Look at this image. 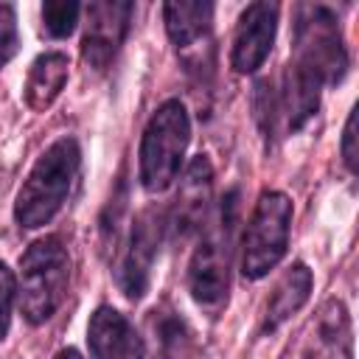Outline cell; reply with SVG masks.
<instances>
[{
	"mask_svg": "<svg viewBox=\"0 0 359 359\" xmlns=\"http://www.w3.org/2000/svg\"><path fill=\"white\" fill-rule=\"evenodd\" d=\"M238 213V191L233 188L219 202L216 213L202 224L199 244L188 264V292L199 309L216 317L227 303L230 261H233V230Z\"/></svg>",
	"mask_w": 359,
	"mask_h": 359,
	"instance_id": "obj_1",
	"label": "cell"
},
{
	"mask_svg": "<svg viewBox=\"0 0 359 359\" xmlns=\"http://www.w3.org/2000/svg\"><path fill=\"white\" fill-rule=\"evenodd\" d=\"M79 160L81 151L73 137H62L45 149L14 202V219L22 227H42L59 213L79 174Z\"/></svg>",
	"mask_w": 359,
	"mask_h": 359,
	"instance_id": "obj_2",
	"label": "cell"
},
{
	"mask_svg": "<svg viewBox=\"0 0 359 359\" xmlns=\"http://www.w3.org/2000/svg\"><path fill=\"white\" fill-rule=\"evenodd\" d=\"M70 258L59 238L34 241L20 258V309L31 325H39L56 314L67 294Z\"/></svg>",
	"mask_w": 359,
	"mask_h": 359,
	"instance_id": "obj_3",
	"label": "cell"
},
{
	"mask_svg": "<svg viewBox=\"0 0 359 359\" xmlns=\"http://www.w3.org/2000/svg\"><path fill=\"white\" fill-rule=\"evenodd\" d=\"M320 90L323 84L294 62L283 67L278 81H261L255 87V118L261 132L266 137H280L306 126L320 107Z\"/></svg>",
	"mask_w": 359,
	"mask_h": 359,
	"instance_id": "obj_4",
	"label": "cell"
},
{
	"mask_svg": "<svg viewBox=\"0 0 359 359\" xmlns=\"http://www.w3.org/2000/svg\"><path fill=\"white\" fill-rule=\"evenodd\" d=\"M191 140V121L180 101H165L146 123L140 140V182L149 194L165 191L182 165Z\"/></svg>",
	"mask_w": 359,
	"mask_h": 359,
	"instance_id": "obj_5",
	"label": "cell"
},
{
	"mask_svg": "<svg viewBox=\"0 0 359 359\" xmlns=\"http://www.w3.org/2000/svg\"><path fill=\"white\" fill-rule=\"evenodd\" d=\"M294 65L309 70L323 87L342 81L348 70V50L339 20L328 6H300L294 22Z\"/></svg>",
	"mask_w": 359,
	"mask_h": 359,
	"instance_id": "obj_6",
	"label": "cell"
},
{
	"mask_svg": "<svg viewBox=\"0 0 359 359\" xmlns=\"http://www.w3.org/2000/svg\"><path fill=\"white\" fill-rule=\"evenodd\" d=\"M292 224V202L280 191H264L247 222L241 238V272L244 278H264L286 255Z\"/></svg>",
	"mask_w": 359,
	"mask_h": 359,
	"instance_id": "obj_7",
	"label": "cell"
},
{
	"mask_svg": "<svg viewBox=\"0 0 359 359\" xmlns=\"http://www.w3.org/2000/svg\"><path fill=\"white\" fill-rule=\"evenodd\" d=\"M168 230V219L163 210L157 208H146L135 222H132V230H129V238H126V250L121 255V264H118V286L126 297L137 300L146 294L149 289V278H151V264L160 252V241H163V233Z\"/></svg>",
	"mask_w": 359,
	"mask_h": 359,
	"instance_id": "obj_8",
	"label": "cell"
},
{
	"mask_svg": "<svg viewBox=\"0 0 359 359\" xmlns=\"http://www.w3.org/2000/svg\"><path fill=\"white\" fill-rule=\"evenodd\" d=\"M84 14H87V22L81 36V56L87 67L101 73L112 65V59L121 50L135 6L126 0H95L84 8Z\"/></svg>",
	"mask_w": 359,
	"mask_h": 359,
	"instance_id": "obj_9",
	"label": "cell"
},
{
	"mask_svg": "<svg viewBox=\"0 0 359 359\" xmlns=\"http://www.w3.org/2000/svg\"><path fill=\"white\" fill-rule=\"evenodd\" d=\"M278 28V6L275 3H250L236 25L230 65L236 73H255L272 50Z\"/></svg>",
	"mask_w": 359,
	"mask_h": 359,
	"instance_id": "obj_10",
	"label": "cell"
},
{
	"mask_svg": "<svg viewBox=\"0 0 359 359\" xmlns=\"http://www.w3.org/2000/svg\"><path fill=\"white\" fill-rule=\"evenodd\" d=\"M210 191H213V168H210V160L205 154H199L185 168L180 196H177V208H174V219H168V227L174 230V236L180 241L199 233L202 224L208 222Z\"/></svg>",
	"mask_w": 359,
	"mask_h": 359,
	"instance_id": "obj_11",
	"label": "cell"
},
{
	"mask_svg": "<svg viewBox=\"0 0 359 359\" xmlns=\"http://www.w3.org/2000/svg\"><path fill=\"white\" fill-rule=\"evenodd\" d=\"M87 342L93 359H146L143 339L132 323L112 306H98L87 325Z\"/></svg>",
	"mask_w": 359,
	"mask_h": 359,
	"instance_id": "obj_12",
	"label": "cell"
},
{
	"mask_svg": "<svg viewBox=\"0 0 359 359\" xmlns=\"http://www.w3.org/2000/svg\"><path fill=\"white\" fill-rule=\"evenodd\" d=\"M303 359H353V328L342 300H328L320 309Z\"/></svg>",
	"mask_w": 359,
	"mask_h": 359,
	"instance_id": "obj_13",
	"label": "cell"
},
{
	"mask_svg": "<svg viewBox=\"0 0 359 359\" xmlns=\"http://www.w3.org/2000/svg\"><path fill=\"white\" fill-rule=\"evenodd\" d=\"M163 20L171 42L182 56H191L199 62L202 48H208L210 39V20H213V6L210 3H165L163 6Z\"/></svg>",
	"mask_w": 359,
	"mask_h": 359,
	"instance_id": "obj_14",
	"label": "cell"
},
{
	"mask_svg": "<svg viewBox=\"0 0 359 359\" xmlns=\"http://www.w3.org/2000/svg\"><path fill=\"white\" fill-rule=\"evenodd\" d=\"M146 325L160 359H194V351H196L194 331L171 303L151 309Z\"/></svg>",
	"mask_w": 359,
	"mask_h": 359,
	"instance_id": "obj_15",
	"label": "cell"
},
{
	"mask_svg": "<svg viewBox=\"0 0 359 359\" xmlns=\"http://www.w3.org/2000/svg\"><path fill=\"white\" fill-rule=\"evenodd\" d=\"M67 67H70V62L59 50H48L42 56H36L28 70V79H25V104L36 112L48 109L59 98V93L67 81Z\"/></svg>",
	"mask_w": 359,
	"mask_h": 359,
	"instance_id": "obj_16",
	"label": "cell"
},
{
	"mask_svg": "<svg viewBox=\"0 0 359 359\" xmlns=\"http://www.w3.org/2000/svg\"><path fill=\"white\" fill-rule=\"evenodd\" d=\"M311 292V272L306 264H294L283 272V278L275 283L269 300H266V314H264V331H275L280 323H286L306 300Z\"/></svg>",
	"mask_w": 359,
	"mask_h": 359,
	"instance_id": "obj_17",
	"label": "cell"
},
{
	"mask_svg": "<svg viewBox=\"0 0 359 359\" xmlns=\"http://www.w3.org/2000/svg\"><path fill=\"white\" fill-rule=\"evenodd\" d=\"M79 14H81V6L73 3V0H50L42 6V25L50 36H67L76 22H79Z\"/></svg>",
	"mask_w": 359,
	"mask_h": 359,
	"instance_id": "obj_18",
	"label": "cell"
},
{
	"mask_svg": "<svg viewBox=\"0 0 359 359\" xmlns=\"http://www.w3.org/2000/svg\"><path fill=\"white\" fill-rule=\"evenodd\" d=\"M14 294H17L14 272L0 261V342L6 339L8 325H11V306H14Z\"/></svg>",
	"mask_w": 359,
	"mask_h": 359,
	"instance_id": "obj_19",
	"label": "cell"
},
{
	"mask_svg": "<svg viewBox=\"0 0 359 359\" xmlns=\"http://www.w3.org/2000/svg\"><path fill=\"white\" fill-rule=\"evenodd\" d=\"M17 50V20L11 6H0V67Z\"/></svg>",
	"mask_w": 359,
	"mask_h": 359,
	"instance_id": "obj_20",
	"label": "cell"
},
{
	"mask_svg": "<svg viewBox=\"0 0 359 359\" xmlns=\"http://www.w3.org/2000/svg\"><path fill=\"white\" fill-rule=\"evenodd\" d=\"M342 157L351 171H356V109L348 115L345 132H342Z\"/></svg>",
	"mask_w": 359,
	"mask_h": 359,
	"instance_id": "obj_21",
	"label": "cell"
},
{
	"mask_svg": "<svg viewBox=\"0 0 359 359\" xmlns=\"http://www.w3.org/2000/svg\"><path fill=\"white\" fill-rule=\"evenodd\" d=\"M56 359H81V353H79L76 348H65V351H62Z\"/></svg>",
	"mask_w": 359,
	"mask_h": 359,
	"instance_id": "obj_22",
	"label": "cell"
}]
</instances>
